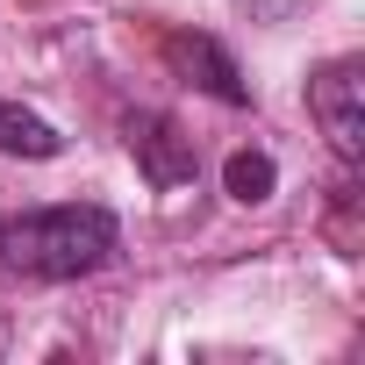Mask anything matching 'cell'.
<instances>
[{"instance_id":"cell-6","label":"cell","mask_w":365,"mask_h":365,"mask_svg":"<svg viewBox=\"0 0 365 365\" xmlns=\"http://www.w3.org/2000/svg\"><path fill=\"white\" fill-rule=\"evenodd\" d=\"M272 179H279V165L265 158V150H237L230 165H222V187H230V201H272Z\"/></svg>"},{"instance_id":"cell-4","label":"cell","mask_w":365,"mask_h":365,"mask_svg":"<svg viewBox=\"0 0 365 365\" xmlns=\"http://www.w3.org/2000/svg\"><path fill=\"white\" fill-rule=\"evenodd\" d=\"M165 58L187 72V86H201V93H215V101H230V108H244V101H251L244 72L230 65V51H222L215 36H187V29H172V36H165Z\"/></svg>"},{"instance_id":"cell-5","label":"cell","mask_w":365,"mask_h":365,"mask_svg":"<svg viewBox=\"0 0 365 365\" xmlns=\"http://www.w3.org/2000/svg\"><path fill=\"white\" fill-rule=\"evenodd\" d=\"M0 150H15V158H58L65 136H58L43 115H29V108H15V101H0Z\"/></svg>"},{"instance_id":"cell-2","label":"cell","mask_w":365,"mask_h":365,"mask_svg":"<svg viewBox=\"0 0 365 365\" xmlns=\"http://www.w3.org/2000/svg\"><path fill=\"white\" fill-rule=\"evenodd\" d=\"M308 108H315L329 150H336L344 165H358V158H365V65H358V58L322 65V72L308 79Z\"/></svg>"},{"instance_id":"cell-1","label":"cell","mask_w":365,"mask_h":365,"mask_svg":"<svg viewBox=\"0 0 365 365\" xmlns=\"http://www.w3.org/2000/svg\"><path fill=\"white\" fill-rule=\"evenodd\" d=\"M115 215L93 201L72 208H29L0 222V265L22 272V279H86L115 258Z\"/></svg>"},{"instance_id":"cell-3","label":"cell","mask_w":365,"mask_h":365,"mask_svg":"<svg viewBox=\"0 0 365 365\" xmlns=\"http://www.w3.org/2000/svg\"><path fill=\"white\" fill-rule=\"evenodd\" d=\"M129 150H136L150 187H187V179L201 172L194 143L179 136V122H165V115H129Z\"/></svg>"},{"instance_id":"cell-7","label":"cell","mask_w":365,"mask_h":365,"mask_svg":"<svg viewBox=\"0 0 365 365\" xmlns=\"http://www.w3.org/2000/svg\"><path fill=\"white\" fill-rule=\"evenodd\" d=\"M237 8L251 15V22H287V15H301L308 0H237Z\"/></svg>"}]
</instances>
